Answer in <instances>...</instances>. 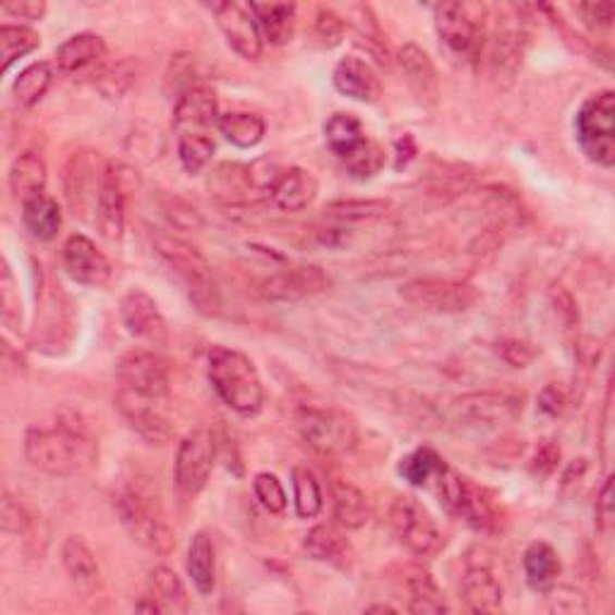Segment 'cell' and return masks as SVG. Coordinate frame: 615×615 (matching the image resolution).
Instances as JSON below:
<instances>
[{
  "instance_id": "cell-1",
  "label": "cell",
  "mask_w": 615,
  "mask_h": 615,
  "mask_svg": "<svg viewBox=\"0 0 615 615\" xmlns=\"http://www.w3.org/2000/svg\"><path fill=\"white\" fill-rule=\"evenodd\" d=\"M25 455L49 476H75L97 462V443L75 414H61L53 426H34L25 435Z\"/></svg>"
},
{
  "instance_id": "cell-2",
  "label": "cell",
  "mask_w": 615,
  "mask_h": 615,
  "mask_svg": "<svg viewBox=\"0 0 615 615\" xmlns=\"http://www.w3.org/2000/svg\"><path fill=\"white\" fill-rule=\"evenodd\" d=\"M113 505L131 537L145 549L157 555H169L176 549V537H173L164 515L159 485L152 473L145 469L127 471L113 495Z\"/></svg>"
},
{
  "instance_id": "cell-3",
  "label": "cell",
  "mask_w": 615,
  "mask_h": 615,
  "mask_svg": "<svg viewBox=\"0 0 615 615\" xmlns=\"http://www.w3.org/2000/svg\"><path fill=\"white\" fill-rule=\"evenodd\" d=\"M207 373L214 392L219 394L229 409L236 414L253 416L262 409L265 390L258 368L246 354L229 346H212L210 361H207Z\"/></svg>"
},
{
  "instance_id": "cell-4",
  "label": "cell",
  "mask_w": 615,
  "mask_h": 615,
  "mask_svg": "<svg viewBox=\"0 0 615 615\" xmlns=\"http://www.w3.org/2000/svg\"><path fill=\"white\" fill-rule=\"evenodd\" d=\"M152 246L159 258L188 286V296L195 308L205 312V316H217L222 304H219L212 267L205 255L190 246L188 241L179 238L176 234H169V231H152Z\"/></svg>"
},
{
  "instance_id": "cell-5",
  "label": "cell",
  "mask_w": 615,
  "mask_h": 615,
  "mask_svg": "<svg viewBox=\"0 0 615 615\" xmlns=\"http://www.w3.org/2000/svg\"><path fill=\"white\" fill-rule=\"evenodd\" d=\"M485 20L489 8L483 3H440L435 5V32L445 51L459 63L479 61L485 46Z\"/></svg>"
},
{
  "instance_id": "cell-6",
  "label": "cell",
  "mask_w": 615,
  "mask_h": 615,
  "mask_svg": "<svg viewBox=\"0 0 615 615\" xmlns=\"http://www.w3.org/2000/svg\"><path fill=\"white\" fill-rule=\"evenodd\" d=\"M577 143L589 161L611 169L615 164V95L603 89L589 97L575 119Z\"/></svg>"
},
{
  "instance_id": "cell-7",
  "label": "cell",
  "mask_w": 615,
  "mask_h": 615,
  "mask_svg": "<svg viewBox=\"0 0 615 615\" xmlns=\"http://www.w3.org/2000/svg\"><path fill=\"white\" fill-rule=\"evenodd\" d=\"M438 493L450 513L467 521L473 529H497V521L501 519H497V509L491 493L481 489V485H476L467 476L445 467V471L438 476Z\"/></svg>"
},
{
  "instance_id": "cell-8",
  "label": "cell",
  "mask_w": 615,
  "mask_h": 615,
  "mask_svg": "<svg viewBox=\"0 0 615 615\" xmlns=\"http://www.w3.org/2000/svg\"><path fill=\"white\" fill-rule=\"evenodd\" d=\"M390 527L394 537L419 558H433L443 549V533H440L435 519L411 495L394 497L390 507Z\"/></svg>"
},
{
  "instance_id": "cell-9",
  "label": "cell",
  "mask_w": 615,
  "mask_h": 615,
  "mask_svg": "<svg viewBox=\"0 0 615 615\" xmlns=\"http://www.w3.org/2000/svg\"><path fill=\"white\" fill-rule=\"evenodd\" d=\"M404 300H409L411 306L428 310V312H445V316H455V312H467L479 304V288L469 282L457 280H440V276H421V280L406 282L402 286Z\"/></svg>"
},
{
  "instance_id": "cell-10",
  "label": "cell",
  "mask_w": 615,
  "mask_h": 615,
  "mask_svg": "<svg viewBox=\"0 0 615 615\" xmlns=\"http://www.w3.org/2000/svg\"><path fill=\"white\" fill-rule=\"evenodd\" d=\"M298 431L306 443L322 452V455H336L349 452L356 445V426L349 416L336 409H320V406H300L298 409Z\"/></svg>"
},
{
  "instance_id": "cell-11",
  "label": "cell",
  "mask_w": 615,
  "mask_h": 615,
  "mask_svg": "<svg viewBox=\"0 0 615 615\" xmlns=\"http://www.w3.org/2000/svg\"><path fill=\"white\" fill-rule=\"evenodd\" d=\"M217 443L210 431H193L183 438L176 452V464H173V479H176L179 491L185 495H197L214 469Z\"/></svg>"
},
{
  "instance_id": "cell-12",
  "label": "cell",
  "mask_w": 615,
  "mask_h": 615,
  "mask_svg": "<svg viewBox=\"0 0 615 615\" xmlns=\"http://www.w3.org/2000/svg\"><path fill=\"white\" fill-rule=\"evenodd\" d=\"M121 390H127L140 397L164 402L169 397V370L167 364L155 352L133 349L121 356L119 361Z\"/></svg>"
},
{
  "instance_id": "cell-13",
  "label": "cell",
  "mask_w": 615,
  "mask_h": 615,
  "mask_svg": "<svg viewBox=\"0 0 615 615\" xmlns=\"http://www.w3.org/2000/svg\"><path fill=\"white\" fill-rule=\"evenodd\" d=\"M525 399L513 392H471L452 402V414L459 421L476 426H505L521 416Z\"/></svg>"
},
{
  "instance_id": "cell-14",
  "label": "cell",
  "mask_w": 615,
  "mask_h": 615,
  "mask_svg": "<svg viewBox=\"0 0 615 615\" xmlns=\"http://www.w3.org/2000/svg\"><path fill=\"white\" fill-rule=\"evenodd\" d=\"M107 56V44L99 34L83 32L58 46L56 65L67 79L83 83V79H99L103 75Z\"/></svg>"
},
{
  "instance_id": "cell-15",
  "label": "cell",
  "mask_w": 615,
  "mask_h": 615,
  "mask_svg": "<svg viewBox=\"0 0 615 615\" xmlns=\"http://www.w3.org/2000/svg\"><path fill=\"white\" fill-rule=\"evenodd\" d=\"M217 25L222 29L226 44L246 61H258L262 56V32L258 17L253 13L250 3H217L214 5Z\"/></svg>"
},
{
  "instance_id": "cell-16",
  "label": "cell",
  "mask_w": 615,
  "mask_h": 615,
  "mask_svg": "<svg viewBox=\"0 0 615 615\" xmlns=\"http://www.w3.org/2000/svg\"><path fill=\"white\" fill-rule=\"evenodd\" d=\"M121 318L125 330L135 340H140L149 346H167L169 344V328L161 316L157 300L143 288H131L121 298Z\"/></svg>"
},
{
  "instance_id": "cell-17",
  "label": "cell",
  "mask_w": 615,
  "mask_h": 615,
  "mask_svg": "<svg viewBox=\"0 0 615 615\" xmlns=\"http://www.w3.org/2000/svg\"><path fill=\"white\" fill-rule=\"evenodd\" d=\"M330 276L316 265L288 267L284 272H276L260 284V294L267 300H282V304H296V300L312 298L330 288Z\"/></svg>"
},
{
  "instance_id": "cell-18",
  "label": "cell",
  "mask_w": 615,
  "mask_h": 615,
  "mask_svg": "<svg viewBox=\"0 0 615 615\" xmlns=\"http://www.w3.org/2000/svg\"><path fill=\"white\" fill-rule=\"evenodd\" d=\"M157 404L159 402L140 397V394H133L127 390H119V397H115V406H119L123 419L145 443L169 445L173 438V428L167 416L157 409Z\"/></svg>"
},
{
  "instance_id": "cell-19",
  "label": "cell",
  "mask_w": 615,
  "mask_h": 615,
  "mask_svg": "<svg viewBox=\"0 0 615 615\" xmlns=\"http://www.w3.org/2000/svg\"><path fill=\"white\" fill-rule=\"evenodd\" d=\"M63 267L73 282L103 286L111 280V262L87 236L75 234L63 246Z\"/></svg>"
},
{
  "instance_id": "cell-20",
  "label": "cell",
  "mask_w": 615,
  "mask_h": 615,
  "mask_svg": "<svg viewBox=\"0 0 615 615\" xmlns=\"http://www.w3.org/2000/svg\"><path fill=\"white\" fill-rule=\"evenodd\" d=\"M397 65L409 85L414 99L426 109H433L440 99V83L431 58L416 44H406L397 53Z\"/></svg>"
},
{
  "instance_id": "cell-21",
  "label": "cell",
  "mask_w": 615,
  "mask_h": 615,
  "mask_svg": "<svg viewBox=\"0 0 615 615\" xmlns=\"http://www.w3.org/2000/svg\"><path fill=\"white\" fill-rule=\"evenodd\" d=\"M219 123V101L212 89L195 87L176 101L173 109V127L179 135L210 133L212 125Z\"/></svg>"
},
{
  "instance_id": "cell-22",
  "label": "cell",
  "mask_w": 615,
  "mask_h": 615,
  "mask_svg": "<svg viewBox=\"0 0 615 615\" xmlns=\"http://www.w3.org/2000/svg\"><path fill=\"white\" fill-rule=\"evenodd\" d=\"M121 169L109 164L103 173L97 210H95V224L107 238L115 241L123 236L125 226V193H123V173Z\"/></svg>"
},
{
  "instance_id": "cell-23",
  "label": "cell",
  "mask_w": 615,
  "mask_h": 615,
  "mask_svg": "<svg viewBox=\"0 0 615 615\" xmlns=\"http://www.w3.org/2000/svg\"><path fill=\"white\" fill-rule=\"evenodd\" d=\"M332 83L340 95L349 97L354 101H364V103L378 101L380 91H382V83H380L378 73L373 71V65L361 61V58H356V56H346L340 63H336L334 73H332Z\"/></svg>"
},
{
  "instance_id": "cell-24",
  "label": "cell",
  "mask_w": 615,
  "mask_h": 615,
  "mask_svg": "<svg viewBox=\"0 0 615 615\" xmlns=\"http://www.w3.org/2000/svg\"><path fill=\"white\" fill-rule=\"evenodd\" d=\"M459 596L471 613H497L503 608V587L489 567H469L462 577Z\"/></svg>"
},
{
  "instance_id": "cell-25",
  "label": "cell",
  "mask_w": 615,
  "mask_h": 615,
  "mask_svg": "<svg viewBox=\"0 0 615 615\" xmlns=\"http://www.w3.org/2000/svg\"><path fill=\"white\" fill-rule=\"evenodd\" d=\"M274 207H280L282 212L288 214H296V212H304L306 207L312 205V200L318 197V181L312 176L310 171L306 169H286L280 181L270 193Z\"/></svg>"
},
{
  "instance_id": "cell-26",
  "label": "cell",
  "mask_w": 615,
  "mask_h": 615,
  "mask_svg": "<svg viewBox=\"0 0 615 615\" xmlns=\"http://www.w3.org/2000/svg\"><path fill=\"white\" fill-rule=\"evenodd\" d=\"M525 44L527 37L525 32L517 27H503L493 34L491 49H489V65L491 75L495 79H513L521 65V58H525Z\"/></svg>"
},
{
  "instance_id": "cell-27",
  "label": "cell",
  "mask_w": 615,
  "mask_h": 615,
  "mask_svg": "<svg viewBox=\"0 0 615 615\" xmlns=\"http://www.w3.org/2000/svg\"><path fill=\"white\" fill-rule=\"evenodd\" d=\"M65 575L71 579V585L77 591H95L99 587V565L95 553L89 551V545L79 537H67L61 551Z\"/></svg>"
},
{
  "instance_id": "cell-28",
  "label": "cell",
  "mask_w": 615,
  "mask_h": 615,
  "mask_svg": "<svg viewBox=\"0 0 615 615\" xmlns=\"http://www.w3.org/2000/svg\"><path fill=\"white\" fill-rule=\"evenodd\" d=\"M561 570H563V565H561L558 553L553 551V545L537 541L525 551V575L533 591H541V594H549V591H553L555 585H558Z\"/></svg>"
},
{
  "instance_id": "cell-29",
  "label": "cell",
  "mask_w": 615,
  "mask_h": 615,
  "mask_svg": "<svg viewBox=\"0 0 615 615\" xmlns=\"http://www.w3.org/2000/svg\"><path fill=\"white\" fill-rule=\"evenodd\" d=\"M188 575L202 596H210L217 587V553L207 531H197L188 549Z\"/></svg>"
},
{
  "instance_id": "cell-30",
  "label": "cell",
  "mask_w": 615,
  "mask_h": 615,
  "mask_svg": "<svg viewBox=\"0 0 615 615\" xmlns=\"http://www.w3.org/2000/svg\"><path fill=\"white\" fill-rule=\"evenodd\" d=\"M22 222L37 241H53L61 229V207L46 193L34 195L22 202Z\"/></svg>"
},
{
  "instance_id": "cell-31",
  "label": "cell",
  "mask_w": 615,
  "mask_h": 615,
  "mask_svg": "<svg viewBox=\"0 0 615 615\" xmlns=\"http://www.w3.org/2000/svg\"><path fill=\"white\" fill-rule=\"evenodd\" d=\"M258 17L262 39L274 46L292 41L296 29V5L294 3H250Z\"/></svg>"
},
{
  "instance_id": "cell-32",
  "label": "cell",
  "mask_w": 615,
  "mask_h": 615,
  "mask_svg": "<svg viewBox=\"0 0 615 615\" xmlns=\"http://www.w3.org/2000/svg\"><path fill=\"white\" fill-rule=\"evenodd\" d=\"M332 501H334L336 525L344 529H361L368 525V519H370L368 501L354 483L344 481V479H334Z\"/></svg>"
},
{
  "instance_id": "cell-33",
  "label": "cell",
  "mask_w": 615,
  "mask_h": 615,
  "mask_svg": "<svg viewBox=\"0 0 615 615\" xmlns=\"http://www.w3.org/2000/svg\"><path fill=\"white\" fill-rule=\"evenodd\" d=\"M210 190L217 197L219 202L226 205H238L246 202L248 197L255 193L253 183H250V173H248V164H219L212 173H210Z\"/></svg>"
},
{
  "instance_id": "cell-34",
  "label": "cell",
  "mask_w": 615,
  "mask_h": 615,
  "mask_svg": "<svg viewBox=\"0 0 615 615\" xmlns=\"http://www.w3.org/2000/svg\"><path fill=\"white\" fill-rule=\"evenodd\" d=\"M304 549L312 561L346 567L352 561V545L340 531L328 525L312 527L304 541Z\"/></svg>"
},
{
  "instance_id": "cell-35",
  "label": "cell",
  "mask_w": 615,
  "mask_h": 615,
  "mask_svg": "<svg viewBox=\"0 0 615 615\" xmlns=\"http://www.w3.org/2000/svg\"><path fill=\"white\" fill-rule=\"evenodd\" d=\"M46 179H49V171H46L44 157L39 152H25L13 161V169H10V190L17 200L25 202L29 197L44 193Z\"/></svg>"
},
{
  "instance_id": "cell-36",
  "label": "cell",
  "mask_w": 615,
  "mask_h": 615,
  "mask_svg": "<svg viewBox=\"0 0 615 615\" xmlns=\"http://www.w3.org/2000/svg\"><path fill=\"white\" fill-rule=\"evenodd\" d=\"M324 140L332 149V155L344 161L349 159L358 147H361L368 137L364 133L361 121L352 113H334L332 119L324 123Z\"/></svg>"
},
{
  "instance_id": "cell-37",
  "label": "cell",
  "mask_w": 615,
  "mask_h": 615,
  "mask_svg": "<svg viewBox=\"0 0 615 615\" xmlns=\"http://www.w3.org/2000/svg\"><path fill=\"white\" fill-rule=\"evenodd\" d=\"M406 591H409V611L411 613H447L450 606L440 591L433 575L423 567H411L406 575Z\"/></svg>"
},
{
  "instance_id": "cell-38",
  "label": "cell",
  "mask_w": 615,
  "mask_h": 615,
  "mask_svg": "<svg viewBox=\"0 0 615 615\" xmlns=\"http://www.w3.org/2000/svg\"><path fill=\"white\" fill-rule=\"evenodd\" d=\"M217 125L226 140L241 149H250L255 145H260L267 133L265 121L260 115L248 111H229L224 115H219Z\"/></svg>"
},
{
  "instance_id": "cell-39",
  "label": "cell",
  "mask_w": 615,
  "mask_h": 615,
  "mask_svg": "<svg viewBox=\"0 0 615 615\" xmlns=\"http://www.w3.org/2000/svg\"><path fill=\"white\" fill-rule=\"evenodd\" d=\"M149 596L159 601L164 613H188L190 608L181 577L169 567H155L149 575Z\"/></svg>"
},
{
  "instance_id": "cell-40",
  "label": "cell",
  "mask_w": 615,
  "mask_h": 615,
  "mask_svg": "<svg viewBox=\"0 0 615 615\" xmlns=\"http://www.w3.org/2000/svg\"><path fill=\"white\" fill-rule=\"evenodd\" d=\"M445 459L438 455L431 447H419L414 450L411 455L402 457L399 462V476L404 481H409L411 485H428V481H438V476L445 471Z\"/></svg>"
},
{
  "instance_id": "cell-41",
  "label": "cell",
  "mask_w": 615,
  "mask_h": 615,
  "mask_svg": "<svg viewBox=\"0 0 615 615\" xmlns=\"http://www.w3.org/2000/svg\"><path fill=\"white\" fill-rule=\"evenodd\" d=\"M53 83V71L51 65L46 61L39 63H32L29 67H25L15 79L13 85V97L20 103V107H34V103H39L44 99L46 91H49Z\"/></svg>"
},
{
  "instance_id": "cell-42",
  "label": "cell",
  "mask_w": 615,
  "mask_h": 615,
  "mask_svg": "<svg viewBox=\"0 0 615 615\" xmlns=\"http://www.w3.org/2000/svg\"><path fill=\"white\" fill-rule=\"evenodd\" d=\"M292 485H294V505H296V515L304 519H312L322 513V489L320 481L316 479L304 464L292 469Z\"/></svg>"
},
{
  "instance_id": "cell-43",
  "label": "cell",
  "mask_w": 615,
  "mask_h": 615,
  "mask_svg": "<svg viewBox=\"0 0 615 615\" xmlns=\"http://www.w3.org/2000/svg\"><path fill=\"white\" fill-rule=\"evenodd\" d=\"M41 37L29 27L5 25L0 27V58H3V73H8L13 63L25 58L34 49H39Z\"/></svg>"
},
{
  "instance_id": "cell-44",
  "label": "cell",
  "mask_w": 615,
  "mask_h": 615,
  "mask_svg": "<svg viewBox=\"0 0 615 615\" xmlns=\"http://www.w3.org/2000/svg\"><path fill=\"white\" fill-rule=\"evenodd\" d=\"M392 210L388 200H334L324 207V214L340 222H370Z\"/></svg>"
},
{
  "instance_id": "cell-45",
  "label": "cell",
  "mask_w": 615,
  "mask_h": 615,
  "mask_svg": "<svg viewBox=\"0 0 615 615\" xmlns=\"http://www.w3.org/2000/svg\"><path fill=\"white\" fill-rule=\"evenodd\" d=\"M214 157V140L210 133L179 135V159L188 173H200Z\"/></svg>"
},
{
  "instance_id": "cell-46",
  "label": "cell",
  "mask_w": 615,
  "mask_h": 615,
  "mask_svg": "<svg viewBox=\"0 0 615 615\" xmlns=\"http://www.w3.org/2000/svg\"><path fill=\"white\" fill-rule=\"evenodd\" d=\"M342 164L358 181L373 179L376 173H380L382 167H385V149H382L378 143H373L368 137V140L361 147H358L349 159L342 161Z\"/></svg>"
},
{
  "instance_id": "cell-47",
  "label": "cell",
  "mask_w": 615,
  "mask_h": 615,
  "mask_svg": "<svg viewBox=\"0 0 615 615\" xmlns=\"http://www.w3.org/2000/svg\"><path fill=\"white\" fill-rule=\"evenodd\" d=\"M253 491H255V497H258L260 505L267 509V513L282 515L286 509V491H284L282 481L276 479L274 473L262 471V473L255 476Z\"/></svg>"
},
{
  "instance_id": "cell-48",
  "label": "cell",
  "mask_w": 615,
  "mask_h": 615,
  "mask_svg": "<svg viewBox=\"0 0 615 615\" xmlns=\"http://www.w3.org/2000/svg\"><path fill=\"white\" fill-rule=\"evenodd\" d=\"M195 58L190 53H176L169 65L167 73V91L176 97V101L185 95V91L195 89Z\"/></svg>"
},
{
  "instance_id": "cell-49",
  "label": "cell",
  "mask_w": 615,
  "mask_h": 615,
  "mask_svg": "<svg viewBox=\"0 0 615 615\" xmlns=\"http://www.w3.org/2000/svg\"><path fill=\"white\" fill-rule=\"evenodd\" d=\"M5 531L20 533V537H29V531L37 527V517H34L29 509L22 505L17 497L10 493L3 495V519H0Z\"/></svg>"
},
{
  "instance_id": "cell-50",
  "label": "cell",
  "mask_w": 615,
  "mask_h": 615,
  "mask_svg": "<svg viewBox=\"0 0 615 615\" xmlns=\"http://www.w3.org/2000/svg\"><path fill=\"white\" fill-rule=\"evenodd\" d=\"M312 34L324 46V49H334L344 37V22L342 17L330 8H320L316 22H312Z\"/></svg>"
},
{
  "instance_id": "cell-51",
  "label": "cell",
  "mask_w": 615,
  "mask_h": 615,
  "mask_svg": "<svg viewBox=\"0 0 615 615\" xmlns=\"http://www.w3.org/2000/svg\"><path fill=\"white\" fill-rule=\"evenodd\" d=\"M577 13L582 15L585 25L589 27H611L613 15H615V5L613 3H579Z\"/></svg>"
},
{
  "instance_id": "cell-52",
  "label": "cell",
  "mask_w": 615,
  "mask_h": 615,
  "mask_svg": "<svg viewBox=\"0 0 615 615\" xmlns=\"http://www.w3.org/2000/svg\"><path fill=\"white\" fill-rule=\"evenodd\" d=\"M3 13L17 20H41L46 15V3L41 0H8L3 3Z\"/></svg>"
},
{
  "instance_id": "cell-53",
  "label": "cell",
  "mask_w": 615,
  "mask_h": 615,
  "mask_svg": "<svg viewBox=\"0 0 615 615\" xmlns=\"http://www.w3.org/2000/svg\"><path fill=\"white\" fill-rule=\"evenodd\" d=\"M561 459V447L553 443V440H543L541 447L537 450V457H533V473L549 476L558 467Z\"/></svg>"
},
{
  "instance_id": "cell-54",
  "label": "cell",
  "mask_w": 615,
  "mask_h": 615,
  "mask_svg": "<svg viewBox=\"0 0 615 615\" xmlns=\"http://www.w3.org/2000/svg\"><path fill=\"white\" fill-rule=\"evenodd\" d=\"M567 406V394L558 385H545L539 394V409L549 416H561Z\"/></svg>"
},
{
  "instance_id": "cell-55",
  "label": "cell",
  "mask_w": 615,
  "mask_h": 615,
  "mask_svg": "<svg viewBox=\"0 0 615 615\" xmlns=\"http://www.w3.org/2000/svg\"><path fill=\"white\" fill-rule=\"evenodd\" d=\"M613 525V476H608L603 483L601 495L596 501V527L601 531H608Z\"/></svg>"
},
{
  "instance_id": "cell-56",
  "label": "cell",
  "mask_w": 615,
  "mask_h": 615,
  "mask_svg": "<svg viewBox=\"0 0 615 615\" xmlns=\"http://www.w3.org/2000/svg\"><path fill=\"white\" fill-rule=\"evenodd\" d=\"M497 352H501V356L513 368H525L533 358V352L529 349L527 344H521V342H503L501 349H497Z\"/></svg>"
},
{
  "instance_id": "cell-57",
  "label": "cell",
  "mask_w": 615,
  "mask_h": 615,
  "mask_svg": "<svg viewBox=\"0 0 615 615\" xmlns=\"http://www.w3.org/2000/svg\"><path fill=\"white\" fill-rule=\"evenodd\" d=\"M553 601H555V611H561V613H565V611H567V613L587 611L585 599L579 596V594H573V596H558V594H555Z\"/></svg>"
},
{
  "instance_id": "cell-58",
  "label": "cell",
  "mask_w": 615,
  "mask_h": 615,
  "mask_svg": "<svg viewBox=\"0 0 615 615\" xmlns=\"http://www.w3.org/2000/svg\"><path fill=\"white\" fill-rule=\"evenodd\" d=\"M368 613H394L392 606H370Z\"/></svg>"
}]
</instances>
